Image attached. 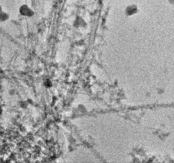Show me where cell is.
Listing matches in <instances>:
<instances>
[{
	"label": "cell",
	"mask_w": 174,
	"mask_h": 163,
	"mask_svg": "<svg viewBox=\"0 0 174 163\" xmlns=\"http://www.w3.org/2000/svg\"><path fill=\"white\" fill-rule=\"evenodd\" d=\"M21 13L22 14L26 16H31L32 15V11L26 6H24L21 9Z\"/></svg>",
	"instance_id": "6da1fadb"
}]
</instances>
